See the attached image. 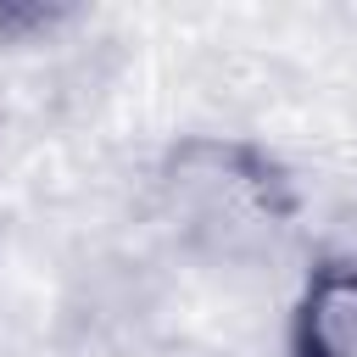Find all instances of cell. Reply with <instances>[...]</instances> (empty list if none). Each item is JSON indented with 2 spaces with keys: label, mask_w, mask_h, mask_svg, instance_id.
Segmentation results:
<instances>
[{
  "label": "cell",
  "mask_w": 357,
  "mask_h": 357,
  "mask_svg": "<svg viewBox=\"0 0 357 357\" xmlns=\"http://www.w3.org/2000/svg\"><path fill=\"white\" fill-rule=\"evenodd\" d=\"M156 206L178 245L223 273L273 279L290 251L284 184L234 139H184L162 162Z\"/></svg>",
  "instance_id": "1"
},
{
  "label": "cell",
  "mask_w": 357,
  "mask_h": 357,
  "mask_svg": "<svg viewBox=\"0 0 357 357\" xmlns=\"http://www.w3.org/2000/svg\"><path fill=\"white\" fill-rule=\"evenodd\" d=\"M301 357H357V262L324 268L301 296Z\"/></svg>",
  "instance_id": "3"
},
{
  "label": "cell",
  "mask_w": 357,
  "mask_h": 357,
  "mask_svg": "<svg viewBox=\"0 0 357 357\" xmlns=\"http://www.w3.org/2000/svg\"><path fill=\"white\" fill-rule=\"evenodd\" d=\"M156 312H162L156 273L139 257L106 251L78 268L61 307V335L78 357H134L156 335Z\"/></svg>",
  "instance_id": "2"
}]
</instances>
